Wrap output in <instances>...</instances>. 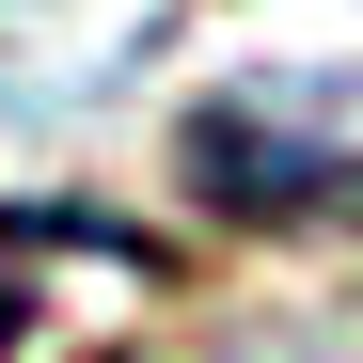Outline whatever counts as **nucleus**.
I'll return each mask as SVG.
<instances>
[{"label":"nucleus","mask_w":363,"mask_h":363,"mask_svg":"<svg viewBox=\"0 0 363 363\" xmlns=\"http://www.w3.org/2000/svg\"><path fill=\"white\" fill-rule=\"evenodd\" d=\"M0 347H16V269H0Z\"/></svg>","instance_id":"2"},{"label":"nucleus","mask_w":363,"mask_h":363,"mask_svg":"<svg viewBox=\"0 0 363 363\" xmlns=\"http://www.w3.org/2000/svg\"><path fill=\"white\" fill-rule=\"evenodd\" d=\"M190 190L221 221H347L363 206V158L269 127V111H206V127H190Z\"/></svg>","instance_id":"1"}]
</instances>
